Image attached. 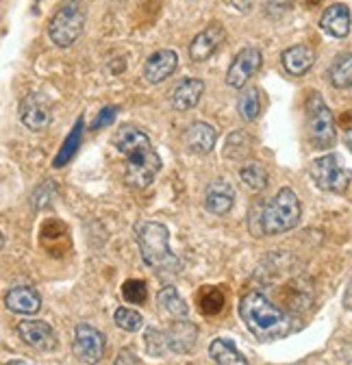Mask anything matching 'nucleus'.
Wrapping results in <instances>:
<instances>
[{
	"instance_id": "20",
	"label": "nucleus",
	"mask_w": 352,
	"mask_h": 365,
	"mask_svg": "<svg viewBox=\"0 0 352 365\" xmlns=\"http://www.w3.org/2000/svg\"><path fill=\"white\" fill-rule=\"evenodd\" d=\"M5 304L9 311L20 313V315H33L41 309V296L26 285L11 287L5 296Z\"/></svg>"
},
{
	"instance_id": "8",
	"label": "nucleus",
	"mask_w": 352,
	"mask_h": 365,
	"mask_svg": "<svg viewBox=\"0 0 352 365\" xmlns=\"http://www.w3.org/2000/svg\"><path fill=\"white\" fill-rule=\"evenodd\" d=\"M107 348L105 333L94 329L92 324H78L74 329V341H72V352L78 361L87 365H96L103 361Z\"/></svg>"
},
{
	"instance_id": "37",
	"label": "nucleus",
	"mask_w": 352,
	"mask_h": 365,
	"mask_svg": "<svg viewBox=\"0 0 352 365\" xmlns=\"http://www.w3.org/2000/svg\"><path fill=\"white\" fill-rule=\"evenodd\" d=\"M7 365H26V363H22V361H11V363H7Z\"/></svg>"
},
{
	"instance_id": "26",
	"label": "nucleus",
	"mask_w": 352,
	"mask_h": 365,
	"mask_svg": "<svg viewBox=\"0 0 352 365\" xmlns=\"http://www.w3.org/2000/svg\"><path fill=\"white\" fill-rule=\"evenodd\" d=\"M239 176L252 192H263L268 187V172L261 163H246L239 170Z\"/></svg>"
},
{
	"instance_id": "31",
	"label": "nucleus",
	"mask_w": 352,
	"mask_h": 365,
	"mask_svg": "<svg viewBox=\"0 0 352 365\" xmlns=\"http://www.w3.org/2000/svg\"><path fill=\"white\" fill-rule=\"evenodd\" d=\"M146 348L152 356H161L170 346H167V335L157 331V329H148L146 331Z\"/></svg>"
},
{
	"instance_id": "24",
	"label": "nucleus",
	"mask_w": 352,
	"mask_h": 365,
	"mask_svg": "<svg viewBox=\"0 0 352 365\" xmlns=\"http://www.w3.org/2000/svg\"><path fill=\"white\" fill-rule=\"evenodd\" d=\"M252 150V137L244 130H235L229 135V140L224 144V157L229 159H235V161H242L250 155Z\"/></svg>"
},
{
	"instance_id": "5",
	"label": "nucleus",
	"mask_w": 352,
	"mask_h": 365,
	"mask_svg": "<svg viewBox=\"0 0 352 365\" xmlns=\"http://www.w3.org/2000/svg\"><path fill=\"white\" fill-rule=\"evenodd\" d=\"M306 135H309L311 146L318 150L335 144V118L320 94H311V98L306 101Z\"/></svg>"
},
{
	"instance_id": "27",
	"label": "nucleus",
	"mask_w": 352,
	"mask_h": 365,
	"mask_svg": "<svg viewBox=\"0 0 352 365\" xmlns=\"http://www.w3.org/2000/svg\"><path fill=\"white\" fill-rule=\"evenodd\" d=\"M237 111L244 122H254L261 111V101H259V91L254 87H248L237 101Z\"/></svg>"
},
{
	"instance_id": "14",
	"label": "nucleus",
	"mask_w": 352,
	"mask_h": 365,
	"mask_svg": "<svg viewBox=\"0 0 352 365\" xmlns=\"http://www.w3.org/2000/svg\"><path fill=\"white\" fill-rule=\"evenodd\" d=\"M235 205V192L231 187V182L224 178H215L209 182V187L205 192V207L213 215H227Z\"/></svg>"
},
{
	"instance_id": "23",
	"label": "nucleus",
	"mask_w": 352,
	"mask_h": 365,
	"mask_svg": "<svg viewBox=\"0 0 352 365\" xmlns=\"http://www.w3.org/2000/svg\"><path fill=\"white\" fill-rule=\"evenodd\" d=\"M328 78L337 89L352 87V53H341L328 68Z\"/></svg>"
},
{
	"instance_id": "33",
	"label": "nucleus",
	"mask_w": 352,
	"mask_h": 365,
	"mask_svg": "<svg viewBox=\"0 0 352 365\" xmlns=\"http://www.w3.org/2000/svg\"><path fill=\"white\" fill-rule=\"evenodd\" d=\"M115 115H118V109L115 107H105L100 113H98V118L94 120V128H103V126H109L113 120H115Z\"/></svg>"
},
{
	"instance_id": "13",
	"label": "nucleus",
	"mask_w": 352,
	"mask_h": 365,
	"mask_svg": "<svg viewBox=\"0 0 352 365\" xmlns=\"http://www.w3.org/2000/svg\"><path fill=\"white\" fill-rule=\"evenodd\" d=\"M176 66H179V55L170 48H163V51H157L155 55H150L144 63V78L146 83L150 85H157V83H163L167 76L174 74Z\"/></svg>"
},
{
	"instance_id": "4",
	"label": "nucleus",
	"mask_w": 352,
	"mask_h": 365,
	"mask_svg": "<svg viewBox=\"0 0 352 365\" xmlns=\"http://www.w3.org/2000/svg\"><path fill=\"white\" fill-rule=\"evenodd\" d=\"M300 200L294 190L283 187L274 198L261 202V231L263 235L287 233L300 222Z\"/></svg>"
},
{
	"instance_id": "36",
	"label": "nucleus",
	"mask_w": 352,
	"mask_h": 365,
	"mask_svg": "<svg viewBox=\"0 0 352 365\" xmlns=\"http://www.w3.org/2000/svg\"><path fill=\"white\" fill-rule=\"evenodd\" d=\"M343 142H346V146L352 150V128H348V130H346V135H343Z\"/></svg>"
},
{
	"instance_id": "35",
	"label": "nucleus",
	"mask_w": 352,
	"mask_h": 365,
	"mask_svg": "<svg viewBox=\"0 0 352 365\" xmlns=\"http://www.w3.org/2000/svg\"><path fill=\"white\" fill-rule=\"evenodd\" d=\"M343 307L348 309V311H352V281L348 283V287H346V294H343Z\"/></svg>"
},
{
	"instance_id": "34",
	"label": "nucleus",
	"mask_w": 352,
	"mask_h": 365,
	"mask_svg": "<svg viewBox=\"0 0 352 365\" xmlns=\"http://www.w3.org/2000/svg\"><path fill=\"white\" fill-rule=\"evenodd\" d=\"M113 365H142L140 359L135 356V352H130V350H122L118 356H115V363Z\"/></svg>"
},
{
	"instance_id": "19",
	"label": "nucleus",
	"mask_w": 352,
	"mask_h": 365,
	"mask_svg": "<svg viewBox=\"0 0 352 365\" xmlns=\"http://www.w3.org/2000/svg\"><path fill=\"white\" fill-rule=\"evenodd\" d=\"M205 94V83L200 78H183L172 91V107L176 111L194 109Z\"/></svg>"
},
{
	"instance_id": "7",
	"label": "nucleus",
	"mask_w": 352,
	"mask_h": 365,
	"mask_svg": "<svg viewBox=\"0 0 352 365\" xmlns=\"http://www.w3.org/2000/svg\"><path fill=\"white\" fill-rule=\"evenodd\" d=\"M309 176L314 178V182L324 190V192H333V194H343L350 185V170L343 165L339 155H324L320 159H316L309 165Z\"/></svg>"
},
{
	"instance_id": "18",
	"label": "nucleus",
	"mask_w": 352,
	"mask_h": 365,
	"mask_svg": "<svg viewBox=\"0 0 352 365\" xmlns=\"http://www.w3.org/2000/svg\"><path fill=\"white\" fill-rule=\"evenodd\" d=\"M281 61H283V68L287 74L291 76H304L309 72L316 63V53L309 48V46L304 43H296L291 48L283 51L281 55Z\"/></svg>"
},
{
	"instance_id": "29",
	"label": "nucleus",
	"mask_w": 352,
	"mask_h": 365,
	"mask_svg": "<svg viewBox=\"0 0 352 365\" xmlns=\"http://www.w3.org/2000/svg\"><path fill=\"white\" fill-rule=\"evenodd\" d=\"M122 296L126 302H133V304H144L148 298V287L144 281H126L122 285Z\"/></svg>"
},
{
	"instance_id": "22",
	"label": "nucleus",
	"mask_w": 352,
	"mask_h": 365,
	"mask_svg": "<svg viewBox=\"0 0 352 365\" xmlns=\"http://www.w3.org/2000/svg\"><path fill=\"white\" fill-rule=\"evenodd\" d=\"M157 302H159L161 311L167 313V315L174 317V319H183V317H187V313H190L187 302L181 298V294L176 292V287H172V285L163 287V289L157 294Z\"/></svg>"
},
{
	"instance_id": "12",
	"label": "nucleus",
	"mask_w": 352,
	"mask_h": 365,
	"mask_svg": "<svg viewBox=\"0 0 352 365\" xmlns=\"http://www.w3.org/2000/svg\"><path fill=\"white\" fill-rule=\"evenodd\" d=\"M222 41H224V29L222 26H219V24L207 26L190 43V57H192V61H196V63L207 61L219 48V46H222Z\"/></svg>"
},
{
	"instance_id": "28",
	"label": "nucleus",
	"mask_w": 352,
	"mask_h": 365,
	"mask_svg": "<svg viewBox=\"0 0 352 365\" xmlns=\"http://www.w3.org/2000/svg\"><path fill=\"white\" fill-rule=\"evenodd\" d=\"M113 319H115V324H118L122 331H126V333H135V331H140L142 324H144L142 313H140V311H133V309H126V307L115 309Z\"/></svg>"
},
{
	"instance_id": "2",
	"label": "nucleus",
	"mask_w": 352,
	"mask_h": 365,
	"mask_svg": "<svg viewBox=\"0 0 352 365\" xmlns=\"http://www.w3.org/2000/svg\"><path fill=\"white\" fill-rule=\"evenodd\" d=\"M239 317L259 341H276L291 333V317L261 292L242 296Z\"/></svg>"
},
{
	"instance_id": "21",
	"label": "nucleus",
	"mask_w": 352,
	"mask_h": 365,
	"mask_svg": "<svg viewBox=\"0 0 352 365\" xmlns=\"http://www.w3.org/2000/svg\"><path fill=\"white\" fill-rule=\"evenodd\" d=\"M209 354L217 365H248L246 356L237 350V346L231 339L217 337L209 346Z\"/></svg>"
},
{
	"instance_id": "3",
	"label": "nucleus",
	"mask_w": 352,
	"mask_h": 365,
	"mask_svg": "<svg viewBox=\"0 0 352 365\" xmlns=\"http://www.w3.org/2000/svg\"><path fill=\"white\" fill-rule=\"evenodd\" d=\"M135 237L142 250V259L157 274H176L181 269V259L170 248V231L161 222H140Z\"/></svg>"
},
{
	"instance_id": "17",
	"label": "nucleus",
	"mask_w": 352,
	"mask_h": 365,
	"mask_svg": "<svg viewBox=\"0 0 352 365\" xmlns=\"http://www.w3.org/2000/svg\"><path fill=\"white\" fill-rule=\"evenodd\" d=\"M350 24H352V16H350V9L341 3L337 5H331L328 9H324L322 18H320V29L335 37V39H343L348 37L350 33Z\"/></svg>"
},
{
	"instance_id": "15",
	"label": "nucleus",
	"mask_w": 352,
	"mask_h": 365,
	"mask_svg": "<svg viewBox=\"0 0 352 365\" xmlns=\"http://www.w3.org/2000/svg\"><path fill=\"white\" fill-rule=\"evenodd\" d=\"M215 128L207 122H194L187 126L185 135H183V142H185V148L192 153V155H209L215 146Z\"/></svg>"
},
{
	"instance_id": "25",
	"label": "nucleus",
	"mask_w": 352,
	"mask_h": 365,
	"mask_svg": "<svg viewBox=\"0 0 352 365\" xmlns=\"http://www.w3.org/2000/svg\"><path fill=\"white\" fill-rule=\"evenodd\" d=\"M81 137H83V120H78V122L74 124L72 133L66 137V142H63V146H61L59 155H57V157H55V161H53V165H55V168H63L66 163H70V161H72V157H74V155H76V150L81 148Z\"/></svg>"
},
{
	"instance_id": "30",
	"label": "nucleus",
	"mask_w": 352,
	"mask_h": 365,
	"mask_svg": "<svg viewBox=\"0 0 352 365\" xmlns=\"http://www.w3.org/2000/svg\"><path fill=\"white\" fill-rule=\"evenodd\" d=\"M222 307H224V296H222V292H217V289L209 287V289H205V292L200 294V311H202V313L213 315V313H217V311H222Z\"/></svg>"
},
{
	"instance_id": "32",
	"label": "nucleus",
	"mask_w": 352,
	"mask_h": 365,
	"mask_svg": "<svg viewBox=\"0 0 352 365\" xmlns=\"http://www.w3.org/2000/svg\"><path fill=\"white\" fill-rule=\"evenodd\" d=\"M294 7V0H266V14L270 18H279Z\"/></svg>"
},
{
	"instance_id": "11",
	"label": "nucleus",
	"mask_w": 352,
	"mask_h": 365,
	"mask_svg": "<svg viewBox=\"0 0 352 365\" xmlns=\"http://www.w3.org/2000/svg\"><path fill=\"white\" fill-rule=\"evenodd\" d=\"M20 120L29 130H46L53 120L51 105L39 94H29L20 103Z\"/></svg>"
},
{
	"instance_id": "1",
	"label": "nucleus",
	"mask_w": 352,
	"mask_h": 365,
	"mask_svg": "<svg viewBox=\"0 0 352 365\" xmlns=\"http://www.w3.org/2000/svg\"><path fill=\"white\" fill-rule=\"evenodd\" d=\"M113 146L126 161L124 176L128 185L135 190H146L152 185L161 170V159L150 144V137L135 126H122L115 130Z\"/></svg>"
},
{
	"instance_id": "16",
	"label": "nucleus",
	"mask_w": 352,
	"mask_h": 365,
	"mask_svg": "<svg viewBox=\"0 0 352 365\" xmlns=\"http://www.w3.org/2000/svg\"><path fill=\"white\" fill-rule=\"evenodd\" d=\"M167 335V346L170 350L179 352V354H187L194 350L196 339H198V329L194 322H187V319H176V322L170 324V329L165 331Z\"/></svg>"
},
{
	"instance_id": "10",
	"label": "nucleus",
	"mask_w": 352,
	"mask_h": 365,
	"mask_svg": "<svg viewBox=\"0 0 352 365\" xmlns=\"http://www.w3.org/2000/svg\"><path fill=\"white\" fill-rule=\"evenodd\" d=\"M18 335L24 344L39 352H53L57 348V335L43 319H24L18 324Z\"/></svg>"
},
{
	"instance_id": "9",
	"label": "nucleus",
	"mask_w": 352,
	"mask_h": 365,
	"mask_svg": "<svg viewBox=\"0 0 352 365\" xmlns=\"http://www.w3.org/2000/svg\"><path fill=\"white\" fill-rule=\"evenodd\" d=\"M261 63H263L261 51L254 48V46H246V48H242L235 55V59L227 72V85L233 89H242L250 81V76L261 68Z\"/></svg>"
},
{
	"instance_id": "6",
	"label": "nucleus",
	"mask_w": 352,
	"mask_h": 365,
	"mask_svg": "<svg viewBox=\"0 0 352 365\" xmlns=\"http://www.w3.org/2000/svg\"><path fill=\"white\" fill-rule=\"evenodd\" d=\"M85 26V14L76 0H66V3L55 11L48 22V35L59 48H70V46L81 37Z\"/></svg>"
}]
</instances>
